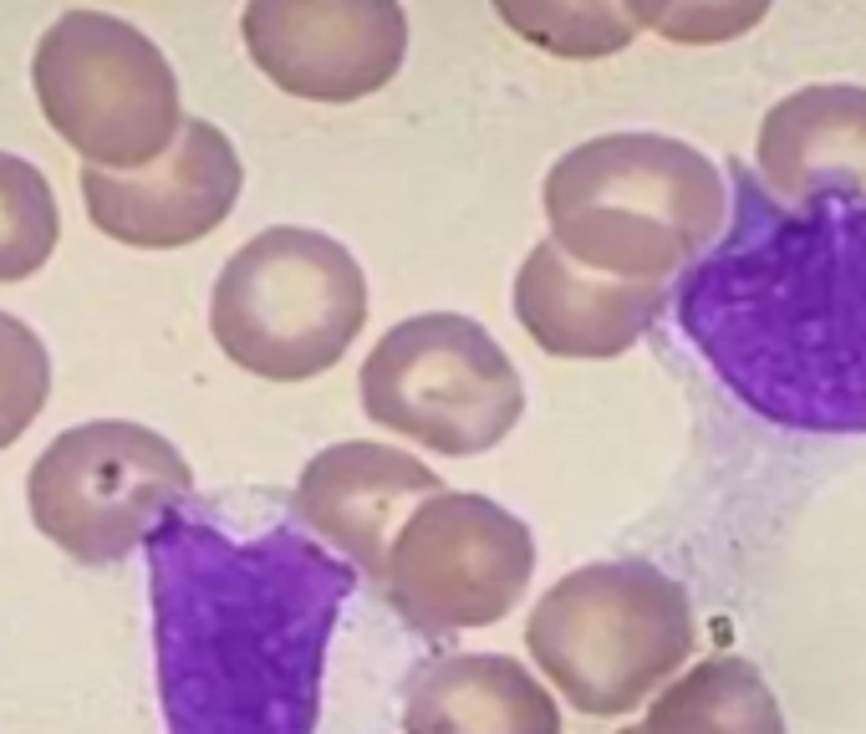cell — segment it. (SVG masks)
<instances>
[{
	"instance_id": "6da1fadb",
	"label": "cell",
	"mask_w": 866,
	"mask_h": 734,
	"mask_svg": "<svg viewBox=\"0 0 866 734\" xmlns=\"http://www.w3.org/2000/svg\"><path fill=\"white\" fill-rule=\"evenodd\" d=\"M143 556L169 734H317L357 572L291 525L235 541L194 494L153 525Z\"/></svg>"
},
{
	"instance_id": "7a4b0ae2",
	"label": "cell",
	"mask_w": 866,
	"mask_h": 734,
	"mask_svg": "<svg viewBox=\"0 0 866 734\" xmlns=\"http://www.w3.org/2000/svg\"><path fill=\"white\" fill-rule=\"evenodd\" d=\"M678 327L755 418L866 434V204H785L734 169V220L683 270Z\"/></svg>"
},
{
	"instance_id": "3957f363",
	"label": "cell",
	"mask_w": 866,
	"mask_h": 734,
	"mask_svg": "<svg viewBox=\"0 0 866 734\" xmlns=\"http://www.w3.org/2000/svg\"><path fill=\"white\" fill-rule=\"evenodd\" d=\"M550 241L617 280H667L729 225L719 163L663 134H607L550 163L541 189Z\"/></svg>"
},
{
	"instance_id": "277c9868",
	"label": "cell",
	"mask_w": 866,
	"mask_h": 734,
	"mask_svg": "<svg viewBox=\"0 0 866 734\" xmlns=\"http://www.w3.org/2000/svg\"><path fill=\"white\" fill-rule=\"evenodd\" d=\"M693 642L688 592L648 561H591L535 602L525 648L581 714L612 720L678 679Z\"/></svg>"
},
{
	"instance_id": "5b68a950",
	"label": "cell",
	"mask_w": 866,
	"mask_h": 734,
	"mask_svg": "<svg viewBox=\"0 0 866 734\" xmlns=\"http://www.w3.org/2000/svg\"><path fill=\"white\" fill-rule=\"evenodd\" d=\"M367 327V276L342 241L270 225L225 260L210 296V332L235 368L270 383H307L346 358Z\"/></svg>"
},
{
	"instance_id": "8992f818",
	"label": "cell",
	"mask_w": 866,
	"mask_h": 734,
	"mask_svg": "<svg viewBox=\"0 0 866 734\" xmlns=\"http://www.w3.org/2000/svg\"><path fill=\"white\" fill-rule=\"evenodd\" d=\"M362 414L434 455L474 459L525 414L510 352L459 311H424L387 327L362 362Z\"/></svg>"
},
{
	"instance_id": "52a82bcc",
	"label": "cell",
	"mask_w": 866,
	"mask_h": 734,
	"mask_svg": "<svg viewBox=\"0 0 866 734\" xmlns=\"http://www.w3.org/2000/svg\"><path fill=\"white\" fill-rule=\"evenodd\" d=\"M31 87L56 138L97 169H143L184 123L169 56L107 11L56 15L31 56Z\"/></svg>"
},
{
	"instance_id": "ba28073f",
	"label": "cell",
	"mask_w": 866,
	"mask_h": 734,
	"mask_svg": "<svg viewBox=\"0 0 866 734\" xmlns=\"http://www.w3.org/2000/svg\"><path fill=\"white\" fill-rule=\"evenodd\" d=\"M189 494V459L163 434L122 418L56 434L26 475L36 531L82 566H118Z\"/></svg>"
},
{
	"instance_id": "9c48e42d",
	"label": "cell",
	"mask_w": 866,
	"mask_h": 734,
	"mask_svg": "<svg viewBox=\"0 0 866 734\" xmlns=\"http://www.w3.org/2000/svg\"><path fill=\"white\" fill-rule=\"evenodd\" d=\"M531 576L535 535L520 515L484 494L434 490L393 535L383 587L408 628L449 638L515 613Z\"/></svg>"
},
{
	"instance_id": "30bf717a",
	"label": "cell",
	"mask_w": 866,
	"mask_h": 734,
	"mask_svg": "<svg viewBox=\"0 0 866 734\" xmlns=\"http://www.w3.org/2000/svg\"><path fill=\"white\" fill-rule=\"evenodd\" d=\"M240 36L280 93L357 103L398 77L408 15L398 0H245Z\"/></svg>"
},
{
	"instance_id": "8fae6325",
	"label": "cell",
	"mask_w": 866,
	"mask_h": 734,
	"mask_svg": "<svg viewBox=\"0 0 866 734\" xmlns=\"http://www.w3.org/2000/svg\"><path fill=\"white\" fill-rule=\"evenodd\" d=\"M245 163L214 123L184 118L173 143L143 169H82L87 220L133 251H179L235 214Z\"/></svg>"
},
{
	"instance_id": "7c38bea8",
	"label": "cell",
	"mask_w": 866,
	"mask_h": 734,
	"mask_svg": "<svg viewBox=\"0 0 866 734\" xmlns=\"http://www.w3.org/2000/svg\"><path fill=\"white\" fill-rule=\"evenodd\" d=\"M434 490H443V480L424 459L373 439H346L301 469L291 506L301 531L317 535L327 551H342L352 572L383 582L393 535Z\"/></svg>"
},
{
	"instance_id": "4fadbf2b",
	"label": "cell",
	"mask_w": 866,
	"mask_h": 734,
	"mask_svg": "<svg viewBox=\"0 0 866 734\" xmlns=\"http://www.w3.org/2000/svg\"><path fill=\"white\" fill-rule=\"evenodd\" d=\"M667 301L663 280H617L576 266L556 241H541L515 276V317L550 358H617L638 348Z\"/></svg>"
},
{
	"instance_id": "5bb4252c",
	"label": "cell",
	"mask_w": 866,
	"mask_h": 734,
	"mask_svg": "<svg viewBox=\"0 0 866 734\" xmlns=\"http://www.w3.org/2000/svg\"><path fill=\"white\" fill-rule=\"evenodd\" d=\"M760 184L774 200L866 204V87L821 82L780 97L755 138Z\"/></svg>"
},
{
	"instance_id": "9a60e30c",
	"label": "cell",
	"mask_w": 866,
	"mask_h": 734,
	"mask_svg": "<svg viewBox=\"0 0 866 734\" xmlns=\"http://www.w3.org/2000/svg\"><path fill=\"white\" fill-rule=\"evenodd\" d=\"M403 734H560V714L525 663L453 653L408 683Z\"/></svg>"
},
{
	"instance_id": "2e32d148",
	"label": "cell",
	"mask_w": 866,
	"mask_h": 734,
	"mask_svg": "<svg viewBox=\"0 0 866 734\" xmlns=\"http://www.w3.org/2000/svg\"><path fill=\"white\" fill-rule=\"evenodd\" d=\"M642 734H785V714L760 668L719 653L657 689Z\"/></svg>"
},
{
	"instance_id": "e0dca14e",
	"label": "cell",
	"mask_w": 866,
	"mask_h": 734,
	"mask_svg": "<svg viewBox=\"0 0 866 734\" xmlns=\"http://www.w3.org/2000/svg\"><path fill=\"white\" fill-rule=\"evenodd\" d=\"M515 36L566 62H597L632 46L638 26L622 0H494Z\"/></svg>"
},
{
	"instance_id": "ac0fdd59",
	"label": "cell",
	"mask_w": 866,
	"mask_h": 734,
	"mask_svg": "<svg viewBox=\"0 0 866 734\" xmlns=\"http://www.w3.org/2000/svg\"><path fill=\"white\" fill-rule=\"evenodd\" d=\"M62 210L36 163L0 153V280L36 276L56 251Z\"/></svg>"
},
{
	"instance_id": "d6986e66",
	"label": "cell",
	"mask_w": 866,
	"mask_h": 734,
	"mask_svg": "<svg viewBox=\"0 0 866 734\" xmlns=\"http://www.w3.org/2000/svg\"><path fill=\"white\" fill-rule=\"evenodd\" d=\"M52 393V358L46 342L21 317L0 311V449H11Z\"/></svg>"
},
{
	"instance_id": "ffe728a7",
	"label": "cell",
	"mask_w": 866,
	"mask_h": 734,
	"mask_svg": "<svg viewBox=\"0 0 866 734\" xmlns=\"http://www.w3.org/2000/svg\"><path fill=\"white\" fill-rule=\"evenodd\" d=\"M632 26L657 31L678 46H719L755 31L774 0H622Z\"/></svg>"
},
{
	"instance_id": "44dd1931",
	"label": "cell",
	"mask_w": 866,
	"mask_h": 734,
	"mask_svg": "<svg viewBox=\"0 0 866 734\" xmlns=\"http://www.w3.org/2000/svg\"><path fill=\"white\" fill-rule=\"evenodd\" d=\"M617 734H642V724H627V730H617Z\"/></svg>"
}]
</instances>
